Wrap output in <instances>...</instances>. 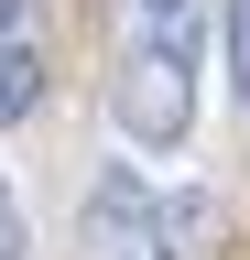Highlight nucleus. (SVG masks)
<instances>
[{"label":"nucleus","mask_w":250,"mask_h":260,"mask_svg":"<svg viewBox=\"0 0 250 260\" xmlns=\"http://www.w3.org/2000/svg\"><path fill=\"white\" fill-rule=\"evenodd\" d=\"M0 260H22V206H11V184H0Z\"/></svg>","instance_id":"nucleus-5"},{"label":"nucleus","mask_w":250,"mask_h":260,"mask_svg":"<svg viewBox=\"0 0 250 260\" xmlns=\"http://www.w3.org/2000/svg\"><path fill=\"white\" fill-rule=\"evenodd\" d=\"M142 11H152V22H174V11H185V0H142Z\"/></svg>","instance_id":"nucleus-7"},{"label":"nucleus","mask_w":250,"mask_h":260,"mask_svg":"<svg viewBox=\"0 0 250 260\" xmlns=\"http://www.w3.org/2000/svg\"><path fill=\"white\" fill-rule=\"evenodd\" d=\"M174 239H185V206H163L131 162H109L87 184V249L98 260H174Z\"/></svg>","instance_id":"nucleus-2"},{"label":"nucleus","mask_w":250,"mask_h":260,"mask_svg":"<svg viewBox=\"0 0 250 260\" xmlns=\"http://www.w3.org/2000/svg\"><path fill=\"white\" fill-rule=\"evenodd\" d=\"M229 87L250 98V0H229Z\"/></svg>","instance_id":"nucleus-4"},{"label":"nucleus","mask_w":250,"mask_h":260,"mask_svg":"<svg viewBox=\"0 0 250 260\" xmlns=\"http://www.w3.org/2000/svg\"><path fill=\"white\" fill-rule=\"evenodd\" d=\"M109 119H120V141H142V152H185V130H196V22H152L131 54H120V76H109Z\"/></svg>","instance_id":"nucleus-1"},{"label":"nucleus","mask_w":250,"mask_h":260,"mask_svg":"<svg viewBox=\"0 0 250 260\" xmlns=\"http://www.w3.org/2000/svg\"><path fill=\"white\" fill-rule=\"evenodd\" d=\"M22 22H33V0H0V44H22Z\"/></svg>","instance_id":"nucleus-6"},{"label":"nucleus","mask_w":250,"mask_h":260,"mask_svg":"<svg viewBox=\"0 0 250 260\" xmlns=\"http://www.w3.org/2000/svg\"><path fill=\"white\" fill-rule=\"evenodd\" d=\"M33 109H44V54L33 44H0V130L33 119Z\"/></svg>","instance_id":"nucleus-3"}]
</instances>
